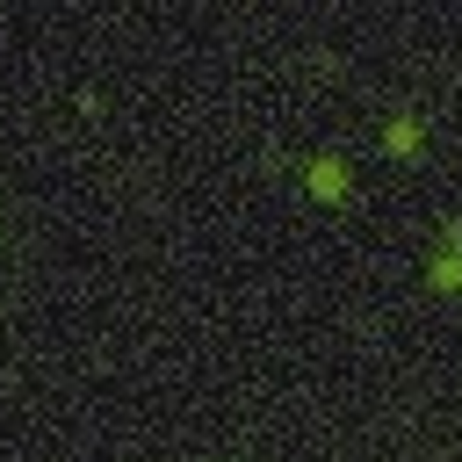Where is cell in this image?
<instances>
[{
  "label": "cell",
  "mask_w": 462,
  "mask_h": 462,
  "mask_svg": "<svg viewBox=\"0 0 462 462\" xmlns=\"http://www.w3.org/2000/svg\"><path fill=\"white\" fill-rule=\"evenodd\" d=\"M419 144V123H390V152H411Z\"/></svg>",
  "instance_id": "obj_2"
},
{
  "label": "cell",
  "mask_w": 462,
  "mask_h": 462,
  "mask_svg": "<svg viewBox=\"0 0 462 462\" xmlns=\"http://www.w3.org/2000/svg\"><path fill=\"white\" fill-rule=\"evenodd\" d=\"M310 188H318V195H339V188H346L339 159H318V166H310Z\"/></svg>",
  "instance_id": "obj_1"
}]
</instances>
